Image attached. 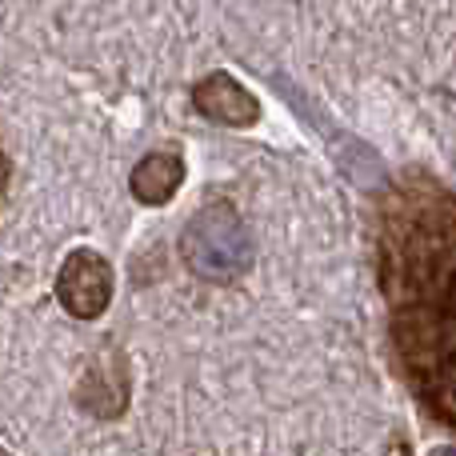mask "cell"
<instances>
[{"instance_id":"6","label":"cell","mask_w":456,"mask_h":456,"mask_svg":"<svg viewBox=\"0 0 456 456\" xmlns=\"http://www.w3.org/2000/svg\"><path fill=\"white\" fill-rule=\"evenodd\" d=\"M4 184H8V157H4V149H0V192H4Z\"/></svg>"},{"instance_id":"7","label":"cell","mask_w":456,"mask_h":456,"mask_svg":"<svg viewBox=\"0 0 456 456\" xmlns=\"http://www.w3.org/2000/svg\"><path fill=\"white\" fill-rule=\"evenodd\" d=\"M433 456H456V444H444V449H436Z\"/></svg>"},{"instance_id":"4","label":"cell","mask_w":456,"mask_h":456,"mask_svg":"<svg viewBox=\"0 0 456 456\" xmlns=\"http://www.w3.org/2000/svg\"><path fill=\"white\" fill-rule=\"evenodd\" d=\"M184 184V160L176 152H149L128 176V189L141 205H168L176 197V189Z\"/></svg>"},{"instance_id":"1","label":"cell","mask_w":456,"mask_h":456,"mask_svg":"<svg viewBox=\"0 0 456 456\" xmlns=\"http://www.w3.org/2000/svg\"><path fill=\"white\" fill-rule=\"evenodd\" d=\"M181 256L200 281L228 284L252 265V236L228 200L205 205L181 232Z\"/></svg>"},{"instance_id":"8","label":"cell","mask_w":456,"mask_h":456,"mask_svg":"<svg viewBox=\"0 0 456 456\" xmlns=\"http://www.w3.org/2000/svg\"><path fill=\"white\" fill-rule=\"evenodd\" d=\"M0 456H12V452H8V449H4V444H0Z\"/></svg>"},{"instance_id":"2","label":"cell","mask_w":456,"mask_h":456,"mask_svg":"<svg viewBox=\"0 0 456 456\" xmlns=\"http://www.w3.org/2000/svg\"><path fill=\"white\" fill-rule=\"evenodd\" d=\"M56 300L77 321H96L112 300V265L93 248L69 252L56 273Z\"/></svg>"},{"instance_id":"3","label":"cell","mask_w":456,"mask_h":456,"mask_svg":"<svg viewBox=\"0 0 456 456\" xmlns=\"http://www.w3.org/2000/svg\"><path fill=\"white\" fill-rule=\"evenodd\" d=\"M192 104L200 109V117L216 120L228 128H248L260 120V101L228 72H213L192 88Z\"/></svg>"},{"instance_id":"5","label":"cell","mask_w":456,"mask_h":456,"mask_svg":"<svg viewBox=\"0 0 456 456\" xmlns=\"http://www.w3.org/2000/svg\"><path fill=\"white\" fill-rule=\"evenodd\" d=\"M128 401V385L117 372H104V364H93V372L80 385V404H85L93 417H120Z\"/></svg>"}]
</instances>
